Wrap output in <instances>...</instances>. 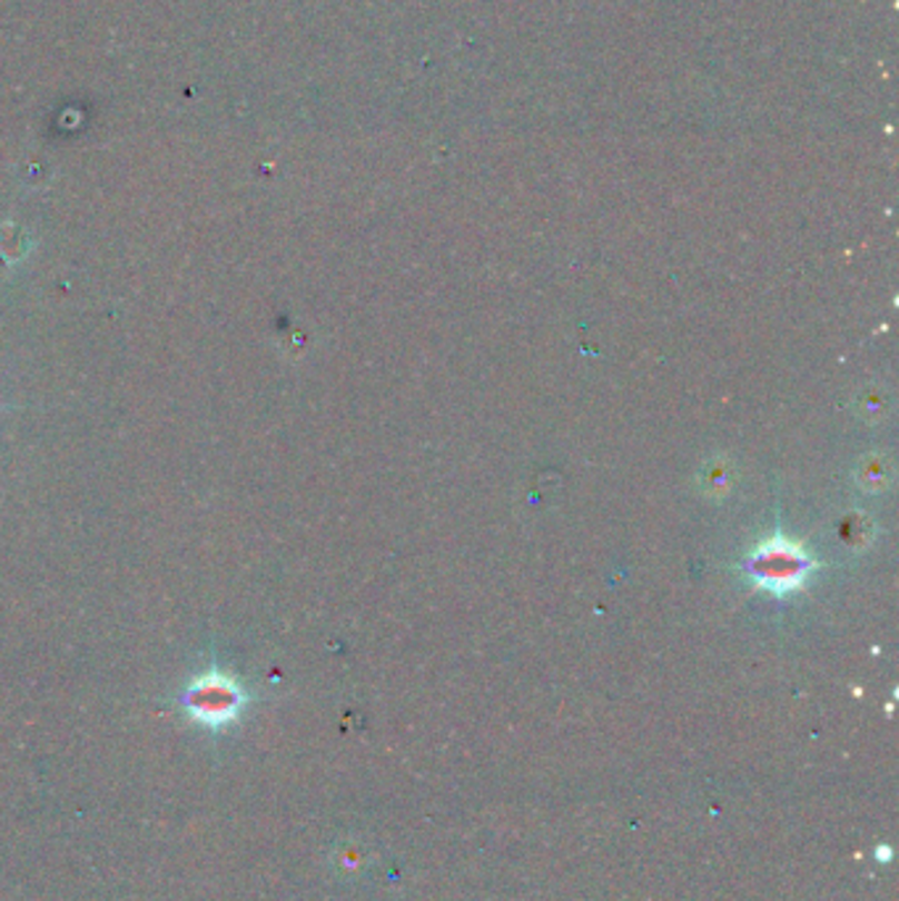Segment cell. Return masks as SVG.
I'll use <instances>...</instances> for the list:
<instances>
[{"label": "cell", "instance_id": "cell-1", "mask_svg": "<svg viewBox=\"0 0 899 901\" xmlns=\"http://www.w3.org/2000/svg\"><path fill=\"white\" fill-rule=\"evenodd\" d=\"M248 701L251 696L243 689V683L219 667H209L198 677H192L180 693L182 712L209 731H225V727L235 725L246 712Z\"/></svg>", "mask_w": 899, "mask_h": 901}, {"label": "cell", "instance_id": "cell-2", "mask_svg": "<svg viewBox=\"0 0 899 901\" xmlns=\"http://www.w3.org/2000/svg\"><path fill=\"white\" fill-rule=\"evenodd\" d=\"M810 567L812 562L808 556L794 543L783 538L765 541L754 551L752 560H749V575H752V581L760 583L762 588L779 593V596L799 588Z\"/></svg>", "mask_w": 899, "mask_h": 901}]
</instances>
